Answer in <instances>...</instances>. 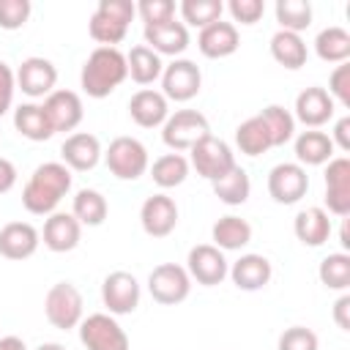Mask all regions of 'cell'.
Returning <instances> with one entry per match:
<instances>
[{
    "mask_svg": "<svg viewBox=\"0 0 350 350\" xmlns=\"http://www.w3.org/2000/svg\"><path fill=\"white\" fill-rule=\"evenodd\" d=\"M227 11L232 16V25L241 22V25H254L260 22V16L265 14V3L262 0H230L227 3Z\"/></svg>",
    "mask_w": 350,
    "mask_h": 350,
    "instance_id": "cell-45",
    "label": "cell"
},
{
    "mask_svg": "<svg viewBox=\"0 0 350 350\" xmlns=\"http://www.w3.org/2000/svg\"><path fill=\"white\" fill-rule=\"evenodd\" d=\"M14 129L25 139H30V142H46L55 134L52 131V123H49V118L44 112V107L41 104H33V101L19 104L14 109Z\"/></svg>",
    "mask_w": 350,
    "mask_h": 350,
    "instance_id": "cell-29",
    "label": "cell"
},
{
    "mask_svg": "<svg viewBox=\"0 0 350 350\" xmlns=\"http://www.w3.org/2000/svg\"><path fill=\"white\" fill-rule=\"evenodd\" d=\"M235 145H238V150L243 153V156H262V153H268L273 145H271V137H268V129H265V123L260 120V115H252V118H246L238 129H235Z\"/></svg>",
    "mask_w": 350,
    "mask_h": 350,
    "instance_id": "cell-35",
    "label": "cell"
},
{
    "mask_svg": "<svg viewBox=\"0 0 350 350\" xmlns=\"http://www.w3.org/2000/svg\"><path fill=\"white\" fill-rule=\"evenodd\" d=\"M44 246L55 254H63V252H71L79 246V238H82V224L74 219V213H63V211H55L46 216L44 221Z\"/></svg>",
    "mask_w": 350,
    "mask_h": 350,
    "instance_id": "cell-20",
    "label": "cell"
},
{
    "mask_svg": "<svg viewBox=\"0 0 350 350\" xmlns=\"http://www.w3.org/2000/svg\"><path fill=\"white\" fill-rule=\"evenodd\" d=\"M44 112L52 123V131H74L82 118H85V107H82V98L79 93L74 90H52L46 98H44Z\"/></svg>",
    "mask_w": 350,
    "mask_h": 350,
    "instance_id": "cell-18",
    "label": "cell"
},
{
    "mask_svg": "<svg viewBox=\"0 0 350 350\" xmlns=\"http://www.w3.org/2000/svg\"><path fill=\"white\" fill-rule=\"evenodd\" d=\"M101 142H98V137L96 134H90V131H74V134H68L66 139H63V145H60V159H63V164L68 167V170H74V172H88V170H93L96 164H98V159H101Z\"/></svg>",
    "mask_w": 350,
    "mask_h": 350,
    "instance_id": "cell-19",
    "label": "cell"
},
{
    "mask_svg": "<svg viewBox=\"0 0 350 350\" xmlns=\"http://www.w3.org/2000/svg\"><path fill=\"white\" fill-rule=\"evenodd\" d=\"M189 170L191 167H189V159L183 153H164V156H159L148 167L150 178H153V183L159 189H175V186H180L189 178Z\"/></svg>",
    "mask_w": 350,
    "mask_h": 350,
    "instance_id": "cell-33",
    "label": "cell"
},
{
    "mask_svg": "<svg viewBox=\"0 0 350 350\" xmlns=\"http://www.w3.org/2000/svg\"><path fill=\"white\" fill-rule=\"evenodd\" d=\"M189 167H194L200 178L213 183L235 167V156H232V148L224 139L208 134L189 150Z\"/></svg>",
    "mask_w": 350,
    "mask_h": 350,
    "instance_id": "cell-7",
    "label": "cell"
},
{
    "mask_svg": "<svg viewBox=\"0 0 350 350\" xmlns=\"http://www.w3.org/2000/svg\"><path fill=\"white\" fill-rule=\"evenodd\" d=\"M211 134V123L202 112L197 109H175L164 126H161V139L172 153L191 150L202 137Z\"/></svg>",
    "mask_w": 350,
    "mask_h": 350,
    "instance_id": "cell-5",
    "label": "cell"
},
{
    "mask_svg": "<svg viewBox=\"0 0 350 350\" xmlns=\"http://www.w3.org/2000/svg\"><path fill=\"white\" fill-rule=\"evenodd\" d=\"M334 104H342L345 109L350 107V63H339L331 77H328V90H325Z\"/></svg>",
    "mask_w": 350,
    "mask_h": 350,
    "instance_id": "cell-44",
    "label": "cell"
},
{
    "mask_svg": "<svg viewBox=\"0 0 350 350\" xmlns=\"http://www.w3.org/2000/svg\"><path fill=\"white\" fill-rule=\"evenodd\" d=\"M129 79L126 55L118 46H96L79 71V85L90 98H107Z\"/></svg>",
    "mask_w": 350,
    "mask_h": 350,
    "instance_id": "cell-2",
    "label": "cell"
},
{
    "mask_svg": "<svg viewBox=\"0 0 350 350\" xmlns=\"http://www.w3.org/2000/svg\"><path fill=\"white\" fill-rule=\"evenodd\" d=\"M227 276L232 279V284H235L238 290L254 293V290H262V287L271 282L273 268H271V260H268V257L249 252V254H241V257L230 265Z\"/></svg>",
    "mask_w": 350,
    "mask_h": 350,
    "instance_id": "cell-23",
    "label": "cell"
},
{
    "mask_svg": "<svg viewBox=\"0 0 350 350\" xmlns=\"http://www.w3.org/2000/svg\"><path fill=\"white\" fill-rule=\"evenodd\" d=\"M30 0H0V27L3 30H19L30 19Z\"/></svg>",
    "mask_w": 350,
    "mask_h": 350,
    "instance_id": "cell-42",
    "label": "cell"
},
{
    "mask_svg": "<svg viewBox=\"0 0 350 350\" xmlns=\"http://www.w3.org/2000/svg\"><path fill=\"white\" fill-rule=\"evenodd\" d=\"M139 224L150 238H167L178 227V205L170 194H150L139 208Z\"/></svg>",
    "mask_w": 350,
    "mask_h": 350,
    "instance_id": "cell-16",
    "label": "cell"
},
{
    "mask_svg": "<svg viewBox=\"0 0 350 350\" xmlns=\"http://www.w3.org/2000/svg\"><path fill=\"white\" fill-rule=\"evenodd\" d=\"M71 213L79 224H88V227H98L104 224L107 213H109V205H107V197L98 191V189H79L74 194V202H71Z\"/></svg>",
    "mask_w": 350,
    "mask_h": 350,
    "instance_id": "cell-34",
    "label": "cell"
},
{
    "mask_svg": "<svg viewBox=\"0 0 350 350\" xmlns=\"http://www.w3.org/2000/svg\"><path fill=\"white\" fill-rule=\"evenodd\" d=\"M211 241L221 252H241L252 241V224L241 216L227 213L211 227Z\"/></svg>",
    "mask_w": 350,
    "mask_h": 350,
    "instance_id": "cell-28",
    "label": "cell"
},
{
    "mask_svg": "<svg viewBox=\"0 0 350 350\" xmlns=\"http://www.w3.org/2000/svg\"><path fill=\"white\" fill-rule=\"evenodd\" d=\"M41 232L30 221H8L0 227V254L5 260H27L36 254Z\"/></svg>",
    "mask_w": 350,
    "mask_h": 350,
    "instance_id": "cell-21",
    "label": "cell"
},
{
    "mask_svg": "<svg viewBox=\"0 0 350 350\" xmlns=\"http://www.w3.org/2000/svg\"><path fill=\"white\" fill-rule=\"evenodd\" d=\"M257 115H260V120L265 123L273 148H282V145H287V142L295 137V118H293V112L284 109L282 104H268V107H262Z\"/></svg>",
    "mask_w": 350,
    "mask_h": 350,
    "instance_id": "cell-37",
    "label": "cell"
},
{
    "mask_svg": "<svg viewBox=\"0 0 350 350\" xmlns=\"http://www.w3.org/2000/svg\"><path fill=\"white\" fill-rule=\"evenodd\" d=\"M336 112V104L334 98L325 93V88L320 85H312V88H304L298 96H295V112L293 118L298 123H304L306 129H320L325 126Z\"/></svg>",
    "mask_w": 350,
    "mask_h": 350,
    "instance_id": "cell-17",
    "label": "cell"
},
{
    "mask_svg": "<svg viewBox=\"0 0 350 350\" xmlns=\"http://www.w3.org/2000/svg\"><path fill=\"white\" fill-rule=\"evenodd\" d=\"M126 66H129V77L137 85H153L156 79H161V71H164L161 57L145 44L131 46V52L126 55Z\"/></svg>",
    "mask_w": 350,
    "mask_h": 350,
    "instance_id": "cell-32",
    "label": "cell"
},
{
    "mask_svg": "<svg viewBox=\"0 0 350 350\" xmlns=\"http://www.w3.org/2000/svg\"><path fill=\"white\" fill-rule=\"evenodd\" d=\"M279 30H290V33H304L312 25V3L309 0H276L273 5Z\"/></svg>",
    "mask_w": 350,
    "mask_h": 350,
    "instance_id": "cell-38",
    "label": "cell"
},
{
    "mask_svg": "<svg viewBox=\"0 0 350 350\" xmlns=\"http://www.w3.org/2000/svg\"><path fill=\"white\" fill-rule=\"evenodd\" d=\"M334 323L342 328V331H350V295L342 293L334 304Z\"/></svg>",
    "mask_w": 350,
    "mask_h": 350,
    "instance_id": "cell-48",
    "label": "cell"
},
{
    "mask_svg": "<svg viewBox=\"0 0 350 350\" xmlns=\"http://www.w3.org/2000/svg\"><path fill=\"white\" fill-rule=\"evenodd\" d=\"M317 276H320L323 287L345 293L350 287V254L347 252H334V254L323 257L320 268H317Z\"/></svg>",
    "mask_w": 350,
    "mask_h": 350,
    "instance_id": "cell-39",
    "label": "cell"
},
{
    "mask_svg": "<svg viewBox=\"0 0 350 350\" xmlns=\"http://www.w3.org/2000/svg\"><path fill=\"white\" fill-rule=\"evenodd\" d=\"M14 90H16V74L11 71L8 63L0 60V118L11 109V104H14Z\"/></svg>",
    "mask_w": 350,
    "mask_h": 350,
    "instance_id": "cell-46",
    "label": "cell"
},
{
    "mask_svg": "<svg viewBox=\"0 0 350 350\" xmlns=\"http://www.w3.org/2000/svg\"><path fill=\"white\" fill-rule=\"evenodd\" d=\"M202 88V71L194 60L175 57L161 71V93L167 101H191Z\"/></svg>",
    "mask_w": 350,
    "mask_h": 350,
    "instance_id": "cell-10",
    "label": "cell"
},
{
    "mask_svg": "<svg viewBox=\"0 0 350 350\" xmlns=\"http://www.w3.org/2000/svg\"><path fill=\"white\" fill-rule=\"evenodd\" d=\"M129 115L137 126L156 129V126H164V120L170 118V101L164 98L161 90L142 88L129 98Z\"/></svg>",
    "mask_w": 350,
    "mask_h": 350,
    "instance_id": "cell-22",
    "label": "cell"
},
{
    "mask_svg": "<svg viewBox=\"0 0 350 350\" xmlns=\"http://www.w3.org/2000/svg\"><path fill=\"white\" fill-rule=\"evenodd\" d=\"M328 137H331L334 148H339L342 153H350V115L339 118L334 123V134H328Z\"/></svg>",
    "mask_w": 350,
    "mask_h": 350,
    "instance_id": "cell-47",
    "label": "cell"
},
{
    "mask_svg": "<svg viewBox=\"0 0 350 350\" xmlns=\"http://www.w3.org/2000/svg\"><path fill=\"white\" fill-rule=\"evenodd\" d=\"M0 350H27V345L19 336H3L0 339Z\"/></svg>",
    "mask_w": 350,
    "mask_h": 350,
    "instance_id": "cell-50",
    "label": "cell"
},
{
    "mask_svg": "<svg viewBox=\"0 0 350 350\" xmlns=\"http://www.w3.org/2000/svg\"><path fill=\"white\" fill-rule=\"evenodd\" d=\"M44 314L52 328H60V331L77 328L85 317V301H82V293L77 290V284H71V282L52 284L44 295Z\"/></svg>",
    "mask_w": 350,
    "mask_h": 350,
    "instance_id": "cell-4",
    "label": "cell"
},
{
    "mask_svg": "<svg viewBox=\"0 0 350 350\" xmlns=\"http://www.w3.org/2000/svg\"><path fill=\"white\" fill-rule=\"evenodd\" d=\"M276 347H279V350H317V347H320V339H317V334H314L312 328H306V325H290V328L282 331Z\"/></svg>",
    "mask_w": 350,
    "mask_h": 350,
    "instance_id": "cell-41",
    "label": "cell"
},
{
    "mask_svg": "<svg viewBox=\"0 0 350 350\" xmlns=\"http://www.w3.org/2000/svg\"><path fill=\"white\" fill-rule=\"evenodd\" d=\"M213 186V194L224 202V205H243L252 194V180H249V172L243 167H232L230 172H224L219 180L211 183Z\"/></svg>",
    "mask_w": 350,
    "mask_h": 350,
    "instance_id": "cell-36",
    "label": "cell"
},
{
    "mask_svg": "<svg viewBox=\"0 0 350 350\" xmlns=\"http://www.w3.org/2000/svg\"><path fill=\"white\" fill-rule=\"evenodd\" d=\"M186 271H189L191 282H197L202 287H216L227 279L230 262H227L224 252L216 249L213 243H197V246L189 249Z\"/></svg>",
    "mask_w": 350,
    "mask_h": 350,
    "instance_id": "cell-11",
    "label": "cell"
},
{
    "mask_svg": "<svg viewBox=\"0 0 350 350\" xmlns=\"http://www.w3.org/2000/svg\"><path fill=\"white\" fill-rule=\"evenodd\" d=\"M101 304L107 314H131L139 306V282L129 271H112L101 282Z\"/></svg>",
    "mask_w": 350,
    "mask_h": 350,
    "instance_id": "cell-13",
    "label": "cell"
},
{
    "mask_svg": "<svg viewBox=\"0 0 350 350\" xmlns=\"http://www.w3.org/2000/svg\"><path fill=\"white\" fill-rule=\"evenodd\" d=\"M16 186V167L5 156H0V194L11 191Z\"/></svg>",
    "mask_w": 350,
    "mask_h": 350,
    "instance_id": "cell-49",
    "label": "cell"
},
{
    "mask_svg": "<svg viewBox=\"0 0 350 350\" xmlns=\"http://www.w3.org/2000/svg\"><path fill=\"white\" fill-rule=\"evenodd\" d=\"M134 14H137V5L131 0H98L88 22V33L101 46H115L126 38Z\"/></svg>",
    "mask_w": 350,
    "mask_h": 350,
    "instance_id": "cell-3",
    "label": "cell"
},
{
    "mask_svg": "<svg viewBox=\"0 0 350 350\" xmlns=\"http://www.w3.org/2000/svg\"><path fill=\"white\" fill-rule=\"evenodd\" d=\"M14 74H16V88L30 98H46L57 85L55 63L46 57H38V55L25 57Z\"/></svg>",
    "mask_w": 350,
    "mask_h": 350,
    "instance_id": "cell-15",
    "label": "cell"
},
{
    "mask_svg": "<svg viewBox=\"0 0 350 350\" xmlns=\"http://www.w3.org/2000/svg\"><path fill=\"white\" fill-rule=\"evenodd\" d=\"M295 139V159L298 164L304 167H320V164H328L334 159V142L325 131L320 129H309V131H301Z\"/></svg>",
    "mask_w": 350,
    "mask_h": 350,
    "instance_id": "cell-27",
    "label": "cell"
},
{
    "mask_svg": "<svg viewBox=\"0 0 350 350\" xmlns=\"http://www.w3.org/2000/svg\"><path fill=\"white\" fill-rule=\"evenodd\" d=\"M293 232L304 246H312V249L323 246L331 238V219L320 205H309V208L295 213Z\"/></svg>",
    "mask_w": 350,
    "mask_h": 350,
    "instance_id": "cell-26",
    "label": "cell"
},
{
    "mask_svg": "<svg viewBox=\"0 0 350 350\" xmlns=\"http://www.w3.org/2000/svg\"><path fill=\"white\" fill-rule=\"evenodd\" d=\"M314 52L323 63H347L350 57V33L339 25H331V27H323L314 38Z\"/></svg>",
    "mask_w": 350,
    "mask_h": 350,
    "instance_id": "cell-31",
    "label": "cell"
},
{
    "mask_svg": "<svg viewBox=\"0 0 350 350\" xmlns=\"http://www.w3.org/2000/svg\"><path fill=\"white\" fill-rule=\"evenodd\" d=\"M145 46H150L159 57L161 55H183L189 46V27L178 19L161 22V25H145Z\"/></svg>",
    "mask_w": 350,
    "mask_h": 350,
    "instance_id": "cell-24",
    "label": "cell"
},
{
    "mask_svg": "<svg viewBox=\"0 0 350 350\" xmlns=\"http://www.w3.org/2000/svg\"><path fill=\"white\" fill-rule=\"evenodd\" d=\"M271 57H273L279 66H284V68H290V71H298L301 66H306L309 52H306V44H304V38H301L298 33L276 30V33L271 36Z\"/></svg>",
    "mask_w": 350,
    "mask_h": 350,
    "instance_id": "cell-30",
    "label": "cell"
},
{
    "mask_svg": "<svg viewBox=\"0 0 350 350\" xmlns=\"http://www.w3.org/2000/svg\"><path fill=\"white\" fill-rule=\"evenodd\" d=\"M325 213H334L339 219L350 216V159L347 156H334L325 164Z\"/></svg>",
    "mask_w": 350,
    "mask_h": 350,
    "instance_id": "cell-14",
    "label": "cell"
},
{
    "mask_svg": "<svg viewBox=\"0 0 350 350\" xmlns=\"http://www.w3.org/2000/svg\"><path fill=\"white\" fill-rule=\"evenodd\" d=\"M148 293L161 306H175L189 298L191 293V276L178 262H161L148 276Z\"/></svg>",
    "mask_w": 350,
    "mask_h": 350,
    "instance_id": "cell-8",
    "label": "cell"
},
{
    "mask_svg": "<svg viewBox=\"0 0 350 350\" xmlns=\"http://www.w3.org/2000/svg\"><path fill=\"white\" fill-rule=\"evenodd\" d=\"M180 16H183V25L186 27H208L213 22L221 19L224 14V3L221 0H183L178 5Z\"/></svg>",
    "mask_w": 350,
    "mask_h": 350,
    "instance_id": "cell-40",
    "label": "cell"
},
{
    "mask_svg": "<svg viewBox=\"0 0 350 350\" xmlns=\"http://www.w3.org/2000/svg\"><path fill=\"white\" fill-rule=\"evenodd\" d=\"M309 191V175L298 161H282L268 172V194L279 205H295Z\"/></svg>",
    "mask_w": 350,
    "mask_h": 350,
    "instance_id": "cell-12",
    "label": "cell"
},
{
    "mask_svg": "<svg viewBox=\"0 0 350 350\" xmlns=\"http://www.w3.org/2000/svg\"><path fill=\"white\" fill-rule=\"evenodd\" d=\"M36 350H66L60 342H44V345H38Z\"/></svg>",
    "mask_w": 350,
    "mask_h": 350,
    "instance_id": "cell-51",
    "label": "cell"
},
{
    "mask_svg": "<svg viewBox=\"0 0 350 350\" xmlns=\"http://www.w3.org/2000/svg\"><path fill=\"white\" fill-rule=\"evenodd\" d=\"M71 191V170L63 161H44L22 189V205L33 216H49Z\"/></svg>",
    "mask_w": 350,
    "mask_h": 350,
    "instance_id": "cell-1",
    "label": "cell"
},
{
    "mask_svg": "<svg viewBox=\"0 0 350 350\" xmlns=\"http://www.w3.org/2000/svg\"><path fill=\"white\" fill-rule=\"evenodd\" d=\"M104 161L118 180H137L150 167L148 148L137 137H115L104 150Z\"/></svg>",
    "mask_w": 350,
    "mask_h": 350,
    "instance_id": "cell-6",
    "label": "cell"
},
{
    "mask_svg": "<svg viewBox=\"0 0 350 350\" xmlns=\"http://www.w3.org/2000/svg\"><path fill=\"white\" fill-rule=\"evenodd\" d=\"M197 46H200V52H202L205 57H211V60L230 57V55L241 46L238 27H235L232 22L219 19V22H213V25H208V27L200 30V36H197Z\"/></svg>",
    "mask_w": 350,
    "mask_h": 350,
    "instance_id": "cell-25",
    "label": "cell"
},
{
    "mask_svg": "<svg viewBox=\"0 0 350 350\" xmlns=\"http://www.w3.org/2000/svg\"><path fill=\"white\" fill-rule=\"evenodd\" d=\"M77 328H79V342L85 345V350H129V334L107 312L82 317Z\"/></svg>",
    "mask_w": 350,
    "mask_h": 350,
    "instance_id": "cell-9",
    "label": "cell"
},
{
    "mask_svg": "<svg viewBox=\"0 0 350 350\" xmlns=\"http://www.w3.org/2000/svg\"><path fill=\"white\" fill-rule=\"evenodd\" d=\"M175 3L172 0H139L137 3V14L142 16L145 25H161L175 19Z\"/></svg>",
    "mask_w": 350,
    "mask_h": 350,
    "instance_id": "cell-43",
    "label": "cell"
}]
</instances>
